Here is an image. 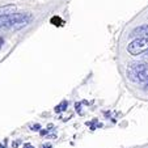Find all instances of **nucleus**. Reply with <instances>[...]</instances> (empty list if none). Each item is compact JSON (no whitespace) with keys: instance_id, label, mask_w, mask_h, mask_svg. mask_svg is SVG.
Masks as SVG:
<instances>
[{"instance_id":"nucleus-1","label":"nucleus","mask_w":148,"mask_h":148,"mask_svg":"<svg viewBox=\"0 0 148 148\" xmlns=\"http://www.w3.org/2000/svg\"><path fill=\"white\" fill-rule=\"evenodd\" d=\"M33 16L30 13H12L8 16L0 17V29H21L32 21Z\"/></svg>"},{"instance_id":"nucleus-2","label":"nucleus","mask_w":148,"mask_h":148,"mask_svg":"<svg viewBox=\"0 0 148 148\" xmlns=\"http://www.w3.org/2000/svg\"><path fill=\"white\" fill-rule=\"evenodd\" d=\"M127 75L135 83H143L148 80V64L144 62L131 63L127 68Z\"/></svg>"},{"instance_id":"nucleus-3","label":"nucleus","mask_w":148,"mask_h":148,"mask_svg":"<svg viewBox=\"0 0 148 148\" xmlns=\"http://www.w3.org/2000/svg\"><path fill=\"white\" fill-rule=\"evenodd\" d=\"M127 51L131 55H140L148 51V38H136L130 42L127 46Z\"/></svg>"},{"instance_id":"nucleus-4","label":"nucleus","mask_w":148,"mask_h":148,"mask_svg":"<svg viewBox=\"0 0 148 148\" xmlns=\"http://www.w3.org/2000/svg\"><path fill=\"white\" fill-rule=\"evenodd\" d=\"M130 37L132 38H148V24L147 25H142L139 28H135L134 30L131 32Z\"/></svg>"},{"instance_id":"nucleus-5","label":"nucleus","mask_w":148,"mask_h":148,"mask_svg":"<svg viewBox=\"0 0 148 148\" xmlns=\"http://www.w3.org/2000/svg\"><path fill=\"white\" fill-rule=\"evenodd\" d=\"M14 11H16V5H14V4H7V5L0 7V17L8 16V14H12V13H16Z\"/></svg>"},{"instance_id":"nucleus-6","label":"nucleus","mask_w":148,"mask_h":148,"mask_svg":"<svg viewBox=\"0 0 148 148\" xmlns=\"http://www.w3.org/2000/svg\"><path fill=\"white\" fill-rule=\"evenodd\" d=\"M67 106H68V102H67V101H63L62 103H59L58 106H55V113H60V112H63V110L67 109Z\"/></svg>"},{"instance_id":"nucleus-7","label":"nucleus","mask_w":148,"mask_h":148,"mask_svg":"<svg viewBox=\"0 0 148 148\" xmlns=\"http://www.w3.org/2000/svg\"><path fill=\"white\" fill-rule=\"evenodd\" d=\"M39 129H41V126H39L38 123H36V125L32 126V130H33V131H39Z\"/></svg>"},{"instance_id":"nucleus-8","label":"nucleus","mask_w":148,"mask_h":148,"mask_svg":"<svg viewBox=\"0 0 148 148\" xmlns=\"http://www.w3.org/2000/svg\"><path fill=\"white\" fill-rule=\"evenodd\" d=\"M23 148H34V145H32V144H29V143H26V144H24Z\"/></svg>"},{"instance_id":"nucleus-9","label":"nucleus","mask_w":148,"mask_h":148,"mask_svg":"<svg viewBox=\"0 0 148 148\" xmlns=\"http://www.w3.org/2000/svg\"><path fill=\"white\" fill-rule=\"evenodd\" d=\"M53 145L50 144V143H47V144H43V148H51Z\"/></svg>"},{"instance_id":"nucleus-10","label":"nucleus","mask_w":148,"mask_h":148,"mask_svg":"<svg viewBox=\"0 0 148 148\" xmlns=\"http://www.w3.org/2000/svg\"><path fill=\"white\" fill-rule=\"evenodd\" d=\"M46 134H47V130H42L41 131V135H46Z\"/></svg>"},{"instance_id":"nucleus-11","label":"nucleus","mask_w":148,"mask_h":148,"mask_svg":"<svg viewBox=\"0 0 148 148\" xmlns=\"http://www.w3.org/2000/svg\"><path fill=\"white\" fill-rule=\"evenodd\" d=\"M18 144H20V142H16V143H13V144H12V145H13V148H16Z\"/></svg>"},{"instance_id":"nucleus-12","label":"nucleus","mask_w":148,"mask_h":148,"mask_svg":"<svg viewBox=\"0 0 148 148\" xmlns=\"http://www.w3.org/2000/svg\"><path fill=\"white\" fill-rule=\"evenodd\" d=\"M1 42H3V38H0V47H1Z\"/></svg>"},{"instance_id":"nucleus-13","label":"nucleus","mask_w":148,"mask_h":148,"mask_svg":"<svg viewBox=\"0 0 148 148\" xmlns=\"http://www.w3.org/2000/svg\"><path fill=\"white\" fill-rule=\"evenodd\" d=\"M145 90H148V83L145 84Z\"/></svg>"},{"instance_id":"nucleus-14","label":"nucleus","mask_w":148,"mask_h":148,"mask_svg":"<svg viewBox=\"0 0 148 148\" xmlns=\"http://www.w3.org/2000/svg\"><path fill=\"white\" fill-rule=\"evenodd\" d=\"M145 58H148V51H147V53H145Z\"/></svg>"},{"instance_id":"nucleus-15","label":"nucleus","mask_w":148,"mask_h":148,"mask_svg":"<svg viewBox=\"0 0 148 148\" xmlns=\"http://www.w3.org/2000/svg\"><path fill=\"white\" fill-rule=\"evenodd\" d=\"M0 148H4V145H1V144H0Z\"/></svg>"}]
</instances>
